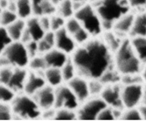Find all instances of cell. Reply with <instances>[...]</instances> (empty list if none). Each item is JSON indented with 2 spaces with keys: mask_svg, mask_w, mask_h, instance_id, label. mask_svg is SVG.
<instances>
[{
  "mask_svg": "<svg viewBox=\"0 0 146 130\" xmlns=\"http://www.w3.org/2000/svg\"><path fill=\"white\" fill-rule=\"evenodd\" d=\"M78 75L90 79H100L113 67V54L102 38H91L85 44L78 46L71 54Z\"/></svg>",
  "mask_w": 146,
  "mask_h": 130,
  "instance_id": "cell-1",
  "label": "cell"
},
{
  "mask_svg": "<svg viewBox=\"0 0 146 130\" xmlns=\"http://www.w3.org/2000/svg\"><path fill=\"white\" fill-rule=\"evenodd\" d=\"M113 66L121 75L140 74L143 63L135 54L129 39L124 38L113 54Z\"/></svg>",
  "mask_w": 146,
  "mask_h": 130,
  "instance_id": "cell-2",
  "label": "cell"
},
{
  "mask_svg": "<svg viewBox=\"0 0 146 130\" xmlns=\"http://www.w3.org/2000/svg\"><path fill=\"white\" fill-rule=\"evenodd\" d=\"M94 6L102 20L104 31L112 30L118 19L132 11L127 0H102Z\"/></svg>",
  "mask_w": 146,
  "mask_h": 130,
  "instance_id": "cell-3",
  "label": "cell"
},
{
  "mask_svg": "<svg viewBox=\"0 0 146 130\" xmlns=\"http://www.w3.org/2000/svg\"><path fill=\"white\" fill-rule=\"evenodd\" d=\"M74 16L92 38L99 37L104 32L102 20L94 5L90 2L86 3L76 11Z\"/></svg>",
  "mask_w": 146,
  "mask_h": 130,
  "instance_id": "cell-4",
  "label": "cell"
},
{
  "mask_svg": "<svg viewBox=\"0 0 146 130\" xmlns=\"http://www.w3.org/2000/svg\"><path fill=\"white\" fill-rule=\"evenodd\" d=\"M13 117L36 119L41 117L42 110L33 96L25 93L17 94L11 103Z\"/></svg>",
  "mask_w": 146,
  "mask_h": 130,
  "instance_id": "cell-5",
  "label": "cell"
},
{
  "mask_svg": "<svg viewBox=\"0 0 146 130\" xmlns=\"http://www.w3.org/2000/svg\"><path fill=\"white\" fill-rule=\"evenodd\" d=\"M3 55L10 66L16 68H26L30 57L25 44L21 41H13L7 47Z\"/></svg>",
  "mask_w": 146,
  "mask_h": 130,
  "instance_id": "cell-6",
  "label": "cell"
},
{
  "mask_svg": "<svg viewBox=\"0 0 146 130\" xmlns=\"http://www.w3.org/2000/svg\"><path fill=\"white\" fill-rule=\"evenodd\" d=\"M143 93V83L121 85V99L124 109L138 107L142 103Z\"/></svg>",
  "mask_w": 146,
  "mask_h": 130,
  "instance_id": "cell-7",
  "label": "cell"
},
{
  "mask_svg": "<svg viewBox=\"0 0 146 130\" xmlns=\"http://www.w3.org/2000/svg\"><path fill=\"white\" fill-rule=\"evenodd\" d=\"M107 105L100 96H91L82 103L76 110L77 118L80 120H96L100 111Z\"/></svg>",
  "mask_w": 146,
  "mask_h": 130,
  "instance_id": "cell-8",
  "label": "cell"
},
{
  "mask_svg": "<svg viewBox=\"0 0 146 130\" xmlns=\"http://www.w3.org/2000/svg\"><path fill=\"white\" fill-rule=\"evenodd\" d=\"M80 104L78 98L67 84H62L55 88L56 109L65 108L76 111Z\"/></svg>",
  "mask_w": 146,
  "mask_h": 130,
  "instance_id": "cell-9",
  "label": "cell"
},
{
  "mask_svg": "<svg viewBox=\"0 0 146 130\" xmlns=\"http://www.w3.org/2000/svg\"><path fill=\"white\" fill-rule=\"evenodd\" d=\"M120 83L105 85L100 97L107 106L112 108L124 109L121 99Z\"/></svg>",
  "mask_w": 146,
  "mask_h": 130,
  "instance_id": "cell-10",
  "label": "cell"
},
{
  "mask_svg": "<svg viewBox=\"0 0 146 130\" xmlns=\"http://www.w3.org/2000/svg\"><path fill=\"white\" fill-rule=\"evenodd\" d=\"M72 36L64 27L55 32V47L68 55L72 54L78 47Z\"/></svg>",
  "mask_w": 146,
  "mask_h": 130,
  "instance_id": "cell-11",
  "label": "cell"
},
{
  "mask_svg": "<svg viewBox=\"0 0 146 130\" xmlns=\"http://www.w3.org/2000/svg\"><path fill=\"white\" fill-rule=\"evenodd\" d=\"M80 104L90 96L88 79L78 75L67 83Z\"/></svg>",
  "mask_w": 146,
  "mask_h": 130,
  "instance_id": "cell-12",
  "label": "cell"
},
{
  "mask_svg": "<svg viewBox=\"0 0 146 130\" xmlns=\"http://www.w3.org/2000/svg\"><path fill=\"white\" fill-rule=\"evenodd\" d=\"M42 111L47 109L55 108V88L46 85L33 96Z\"/></svg>",
  "mask_w": 146,
  "mask_h": 130,
  "instance_id": "cell-13",
  "label": "cell"
},
{
  "mask_svg": "<svg viewBox=\"0 0 146 130\" xmlns=\"http://www.w3.org/2000/svg\"><path fill=\"white\" fill-rule=\"evenodd\" d=\"M43 73L29 70L23 93L29 96H34L37 92L47 85Z\"/></svg>",
  "mask_w": 146,
  "mask_h": 130,
  "instance_id": "cell-14",
  "label": "cell"
},
{
  "mask_svg": "<svg viewBox=\"0 0 146 130\" xmlns=\"http://www.w3.org/2000/svg\"><path fill=\"white\" fill-rule=\"evenodd\" d=\"M29 71L23 68H14L7 86L17 94L23 93Z\"/></svg>",
  "mask_w": 146,
  "mask_h": 130,
  "instance_id": "cell-15",
  "label": "cell"
},
{
  "mask_svg": "<svg viewBox=\"0 0 146 130\" xmlns=\"http://www.w3.org/2000/svg\"><path fill=\"white\" fill-rule=\"evenodd\" d=\"M135 12L131 11L118 19L113 25L112 30L123 38L129 35L132 30Z\"/></svg>",
  "mask_w": 146,
  "mask_h": 130,
  "instance_id": "cell-16",
  "label": "cell"
},
{
  "mask_svg": "<svg viewBox=\"0 0 146 130\" xmlns=\"http://www.w3.org/2000/svg\"><path fill=\"white\" fill-rule=\"evenodd\" d=\"M43 55L47 68L51 67L59 69L65 64L70 58L69 55L55 47Z\"/></svg>",
  "mask_w": 146,
  "mask_h": 130,
  "instance_id": "cell-17",
  "label": "cell"
},
{
  "mask_svg": "<svg viewBox=\"0 0 146 130\" xmlns=\"http://www.w3.org/2000/svg\"><path fill=\"white\" fill-rule=\"evenodd\" d=\"M130 37L146 36V11L135 13Z\"/></svg>",
  "mask_w": 146,
  "mask_h": 130,
  "instance_id": "cell-18",
  "label": "cell"
},
{
  "mask_svg": "<svg viewBox=\"0 0 146 130\" xmlns=\"http://www.w3.org/2000/svg\"><path fill=\"white\" fill-rule=\"evenodd\" d=\"M26 29L30 34L32 40L38 42L40 40L46 32L41 26L39 17L33 15L26 21Z\"/></svg>",
  "mask_w": 146,
  "mask_h": 130,
  "instance_id": "cell-19",
  "label": "cell"
},
{
  "mask_svg": "<svg viewBox=\"0 0 146 130\" xmlns=\"http://www.w3.org/2000/svg\"><path fill=\"white\" fill-rule=\"evenodd\" d=\"M102 40L110 51L113 53V54L119 48L124 38H125L120 36L115 32L112 30L104 31L102 34Z\"/></svg>",
  "mask_w": 146,
  "mask_h": 130,
  "instance_id": "cell-20",
  "label": "cell"
},
{
  "mask_svg": "<svg viewBox=\"0 0 146 130\" xmlns=\"http://www.w3.org/2000/svg\"><path fill=\"white\" fill-rule=\"evenodd\" d=\"M43 75L47 85L56 88L63 84V79L61 70L59 68L48 67L44 71Z\"/></svg>",
  "mask_w": 146,
  "mask_h": 130,
  "instance_id": "cell-21",
  "label": "cell"
},
{
  "mask_svg": "<svg viewBox=\"0 0 146 130\" xmlns=\"http://www.w3.org/2000/svg\"><path fill=\"white\" fill-rule=\"evenodd\" d=\"M132 48L140 62L146 63V36L130 37Z\"/></svg>",
  "mask_w": 146,
  "mask_h": 130,
  "instance_id": "cell-22",
  "label": "cell"
},
{
  "mask_svg": "<svg viewBox=\"0 0 146 130\" xmlns=\"http://www.w3.org/2000/svg\"><path fill=\"white\" fill-rule=\"evenodd\" d=\"M16 13L19 18L25 21L34 15L33 4L31 0H16Z\"/></svg>",
  "mask_w": 146,
  "mask_h": 130,
  "instance_id": "cell-23",
  "label": "cell"
},
{
  "mask_svg": "<svg viewBox=\"0 0 146 130\" xmlns=\"http://www.w3.org/2000/svg\"><path fill=\"white\" fill-rule=\"evenodd\" d=\"M26 26V21L18 18L6 29L13 41H20Z\"/></svg>",
  "mask_w": 146,
  "mask_h": 130,
  "instance_id": "cell-24",
  "label": "cell"
},
{
  "mask_svg": "<svg viewBox=\"0 0 146 130\" xmlns=\"http://www.w3.org/2000/svg\"><path fill=\"white\" fill-rule=\"evenodd\" d=\"M38 43L39 54L44 55L55 48V32L52 31L46 32Z\"/></svg>",
  "mask_w": 146,
  "mask_h": 130,
  "instance_id": "cell-25",
  "label": "cell"
},
{
  "mask_svg": "<svg viewBox=\"0 0 146 130\" xmlns=\"http://www.w3.org/2000/svg\"><path fill=\"white\" fill-rule=\"evenodd\" d=\"M65 19H67L75 14L73 2L71 0H63L56 6V13Z\"/></svg>",
  "mask_w": 146,
  "mask_h": 130,
  "instance_id": "cell-26",
  "label": "cell"
},
{
  "mask_svg": "<svg viewBox=\"0 0 146 130\" xmlns=\"http://www.w3.org/2000/svg\"><path fill=\"white\" fill-rule=\"evenodd\" d=\"M64 82L67 83L76 76L78 75L76 67L72 62L71 57L69 58L67 62L60 68Z\"/></svg>",
  "mask_w": 146,
  "mask_h": 130,
  "instance_id": "cell-27",
  "label": "cell"
},
{
  "mask_svg": "<svg viewBox=\"0 0 146 130\" xmlns=\"http://www.w3.org/2000/svg\"><path fill=\"white\" fill-rule=\"evenodd\" d=\"M27 67L30 71L41 73H43L47 68L43 55L40 54L31 58Z\"/></svg>",
  "mask_w": 146,
  "mask_h": 130,
  "instance_id": "cell-28",
  "label": "cell"
},
{
  "mask_svg": "<svg viewBox=\"0 0 146 130\" xmlns=\"http://www.w3.org/2000/svg\"><path fill=\"white\" fill-rule=\"evenodd\" d=\"M17 95L7 85L0 83V103L11 104Z\"/></svg>",
  "mask_w": 146,
  "mask_h": 130,
  "instance_id": "cell-29",
  "label": "cell"
},
{
  "mask_svg": "<svg viewBox=\"0 0 146 130\" xmlns=\"http://www.w3.org/2000/svg\"><path fill=\"white\" fill-rule=\"evenodd\" d=\"M18 18L17 13L15 12L8 9L2 10L0 14V26L6 28Z\"/></svg>",
  "mask_w": 146,
  "mask_h": 130,
  "instance_id": "cell-30",
  "label": "cell"
},
{
  "mask_svg": "<svg viewBox=\"0 0 146 130\" xmlns=\"http://www.w3.org/2000/svg\"><path fill=\"white\" fill-rule=\"evenodd\" d=\"M82 27L80 22L75 17L73 16L66 21L64 29L71 36L74 35Z\"/></svg>",
  "mask_w": 146,
  "mask_h": 130,
  "instance_id": "cell-31",
  "label": "cell"
},
{
  "mask_svg": "<svg viewBox=\"0 0 146 130\" xmlns=\"http://www.w3.org/2000/svg\"><path fill=\"white\" fill-rule=\"evenodd\" d=\"M90 96H100L105 85L100 79L88 80Z\"/></svg>",
  "mask_w": 146,
  "mask_h": 130,
  "instance_id": "cell-32",
  "label": "cell"
},
{
  "mask_svg": "<svg viewBox=\"0 0 146 130\" xmlns=\"http://www.w3.org/2000/svg\"><path fill=\"white\" fill-rule=\"evenodd\" d=\"M77 118L76 111L65 108L56 109L54 119L72 120Z\"/></svg>",
  "mask_w": 146,
  "mask_h": 130,
  "instance_id": "cell-33",
  "label": "cell"
},
{
  "mask_svg": "<svg viewBox=\"0 0 146 130\" xmlns=\"http://www.w3.org/2000/svg\"><path fill=\"white\" fill-rule=\"evenodd\" d=\"M13 42L5 27L0 26V56L2 55L7 47Z\"/></svg>",
  "mask_w": 146,
  "mask_h": 130,
  "instance_id": "cell-34",
  "label": "cell"
},
{
  "mask_svg": "<svg viewBox=\"0 0 146 130\" xmlns=\"http://www.w3.org/2000/svg\"><path fill=\"white\" fill-rule=\"evenodd\" d=\"M66 19L56 13L50 16V30L56 32L64 27Z\"/></svg>",
  "mask_w": 146,
  "mask_h": 130,
  "instance_id": "cell-35",
  "label": "cell"
},
{
  "mask_svg": "<svg viewBox=\"0 0 146 130\" xmlns=\"http://www.w3.org/2000/svg\"><path fill=\"white\" fill-rule=\"evenodd\" d=\"M121 119L128 120H141L139 111L137 108H124L123 109Z\"/></svg>",
  "mask_w": 146,
  "mask_h": 130,
  "instance_id": "cell-36",
  "label": "cell"
},
{
  "mask_svg": "<svg viewBox=\"0 0 146 130\" xmlns=\"http://www.w3.org/2000/svg\"><path fill=\"white\" fill-rule=\"evenodd\" d=\"M72 36L78 46L85 44L92 38L90 34L83 27Z\"/></svg>",
  "mask_w": 146,
  "mask_h": 130,
  "instance_id": "cell-37",
  "label": "cell"
},
{
  "mask_svg": "<svg viewBox=\"0 0 146 130\" xmlns=\"http://www.w3.org/2000/svg\"><path fill=\"white\" fill-rule=\"evenodd\" d=\"M13 117L11 104L0 103V120H7Z\"/></svg>",
  "mask_w": 146,
  "mask_h": 130,
  "instance_id": "cell-38",
  "label": "cell"
},
{
  "mask_svg": "<svg viewBox=\"0 0 146 130\" xmlns=\"http://www.w3.org/2000/svg\"><path fill=\"white\" fill-rule=\"evenodd\" d=\"M14 68L11 66L0 67V83L7 84L13 74Z\"/></svg>",
  "mask_w": 146,
  "mask_h": 130,
  "instance_id": "cell-39",
  "label": "cell"
},
{
  "mask_svg": "<svg viewBox=\"0 0 146 130\" xmlns=\"http://www.w3.org/2000/svg\"><path fill=\"white\" fill-rule=\"evenodd\" d=\"M132 11H146V0H127Z\"/></svg>",
  "mask_w": 146,
  "mask_h": 130,
  "instance_id": "cell-40",
  "label": "cell"
},
{
  "mask_svg": "<svg viewBox=\"0 0 146 130\" xmlns=\"http://www.w3.org/2000/svg\"><path fill=\"white\" fill-rule=\"evenodd\" d=\"M116 119L113 109L109 106H106L99 113L96 120H114Z\"/></svg>",
  "mask_w": 146,
  "mask_h": 130,
  "instance_id": "cell-41",
  "label": "cell"
},
{
  "mask_svg": "<svg viewBox=\"0 0 146 130\" xmlns=\"http://www.w3.org/2000/svg\"><path fill=\"white\" fill-rule=\"evenodd\" d=\"M25 44L26 46L28 55L30 57V59L38 55H39L38 42L31 40Z\"/></svg>",
  "mask_w": 146,
  "mask_h": 130,
  "instance_id": "cell-42",
  "label": "cell"
},
{
  "mask_svg": "<svg viewBox=\"0 0 146 130\" xmlns=\"http://www.w3.org/2000/svg\"><path fill=\"white\" fill-rule=\"evenodd\" d=\"M40 24L43 30L46 31L50 30V17L49 16H41L38 17Z\"/></svg>",
  "mask_w": 146,
  "mask_h": 130,
  "instance_id": "cell-43",
  "label": "cell"
},
{
  "mask_svg": "<svg viewBox=\"0 0 146 130\" xmlns=\"http://www.w3.org/2000/svg\"><path fill=\"white\" fill-rule=\"evenodd\" d=\"M137 108L139 111L141 120H146V105L141 104L137 107Z\"/></svg>",
  "mask_w": 146,
  "mask_h": 130,
  "instance_id": "cell-44",
  "label": "cell"
},
{
  "mask_svg": "<svg viewBox=\"0 0 146 130\" xmlns=\"http://www.w3.org/2000/svg\"><path fill=\"white\" fill-rule=\"evenodd\" d=\"M144 84H146V63L143 64L141 70L140 72Z\"/></svg>",
  "mask_w": 146,
  "mask_h": 130,
  "instance_id": "cell-45",
  "label": "cell"
},
{
  "mask_svg": "<svg viewBox=\"0 0 146 130\" xmlns=\"http://www.w3.org/2000/svg\"><path fill=\"white\" fill-rule=\"evenodd\" d=\"M7 9L16 13L17 11V4L15 1H9V5Z\"/></svg>",
  "mask_w": 146,
  "mask_h": 130,
  "instance_id": "cell-46",
  "label": "cell"
},
{
  "mask_svg": "<svg viewBox=\"0 0 146 130\" xmlns=\"http://www.w3.org/2000/svg\"><path fill=\"white\" fill-rule=\"evenodd\" d=\"M10 0H0V9L2 10L7 9Z\"/></svg>",
  "mask_w": 146,
  "mask_h": 130,
  "instance_id": "cell-47",
  "label": "cell"
},
{
  "mask_svg": "<svg viewBox=\"0 0 146 130\" xmlns=\"http://www.w3.org/2000/svg\"><path fill=\"white\" fill-rule=\"evenodd\" d=\"M141 104L146 105V84H144V93Z\"/></svg>",
  "mask_w": 146,
  "mask_h": 130,
  "instance_id": "cell-48",
  "label": "cell"
},
{
  "mask_svg": "<svg viewBox=\"0 0 146 130\" xmlns=\"http://www.w3.org/2000/svg\"><path fill=\"white\" fill-rule=\"evenodd\" d=\"M46 0H31L33 4V9L34 7H36V6H38V5H39L40 3H41L42 2L45 1Z\"/></svg>",
  "mask_w": 146,
  "mask_h": 130,
  "instance_id": "cell-49",
  "label": "cell"
},
{
  "mask_svg": "<svg viewBox=\"0 0 146 130\" xmlns=\"http://www.w3.org/2000/svg\"><path fill=\"white\" fill-rule=\"evenodd\" d=\"M54 5H55L56 6L57 5H58L62 1H63V0H50Z\"/></svg>",
  "mask_w": 146,
  "mask_h": 130,
  "instance_id": "cell-50",
  "label": "cell"
},
{
  "mask_svg": "<svg viewBox=\"0 0 146 130\" xmlns=\"http://www.w3.org/2000/svg\"><path fill=\"white\" fill-rule=\"evenodd\" d=\"M72 2H84V3H87L90 2V0H71Z\"/></svg>",
  "mask_w": 146,
  "mask_h": 130,
  "instance_id": "cell-51",
  "label": "cell"
},
{
  "mask_svg": "<svg viewBox=\"0 0 146 130\" xmlns=\"http://www.w3.org/2000/svg\"><path fill=\"white\" fill-rule=\"evenodd\" d=\"M102 0H90V2L91 3H92V4H93V5H95V4H96V3H98V2H100V1H102Z\"/></svg>",
  "mask_w": 146,
  "mask_h": 130,
  "instance_id": "cell-52",
  "label": "cell"
},
{
  "mask_svg": "<svg viewBox=\"0 0 146 130\" xmlns=\"http://www.w3.org/2000/svg\"><path fill=\"white\" fill-rule=\"evenodd\" d=\"M1 11H2V10L0 9V14H1Z\"/></svg>",
  "mask_w": 146,
  "mask_h": 130,
  "instance_id": "cell-53",
  "label": "cell"
},
{
  "mask_svg": "<svg viewBox=\"0 0 146 130\" xmlns=\"http://www.w3.org/2000/svg\"><path fill=\"white\" fill-rule=\"evenodd\" d=\"M10 1H16V0H10Z\"/></svg>",
  "mask_w": 146,
  "mask_h": 130,
  "instance_id": "cell-54",
  "label": "cell"
}]
</instances>
